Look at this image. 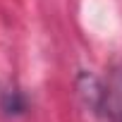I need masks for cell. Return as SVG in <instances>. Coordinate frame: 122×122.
<instances>
[{
	"mask_svg": "<svg viewBox=\"0 0 122 122\" xmlns=\"http://www.w3.org/2000/svg\"><path fill=\"white\" fill-rule=\"evenodd\" d=\"M0 108H3L7 115H19V112L26 110V101H24V96L17 89H7L3 93V98H0Z\"/></svg>",
	"mask_w": 122,
	"mask_h": 122,
	"instance_id": "1",
	"label": "cell"
}]
</instances>
